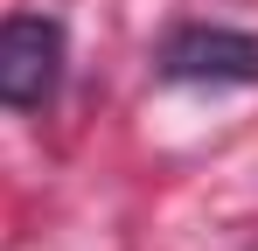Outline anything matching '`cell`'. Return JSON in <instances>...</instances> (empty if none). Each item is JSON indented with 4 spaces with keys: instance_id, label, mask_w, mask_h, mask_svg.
Returning a JSON list of instances; mask_svg holds the SVG:
<instances>
[{
    "instance_id": "6da1fadb",
    "label": "cell",
    "mask_w": 258,
    "mask_h": 251,
    "mask_svg": "<svg viewBox=\"0 0 258 251\" xmlns=\"http://www.w3.org/2000/svg\"><path fill=\"white\" fill-rule=\"evenodd\" d=\"M63 84V28L49 14H14L0 21V105L35 112Z\"/></svg>"
},
{
    "instance_id": "7a4b0ae2",
    "label": "cell",
    "mask_w": 258,
    "mask_h": 251,
    "mask_svg": "<svg viewBox=\"0 0 258 251\" xmlns=\"http://www.w3.org/2000/svg\"><path fill=\"white\" fill-rule=\"evenodd\" d=\"M161 77H174V84H258V35L174 28L168 49H161Z\"/></svg>"
}]
</instances>
